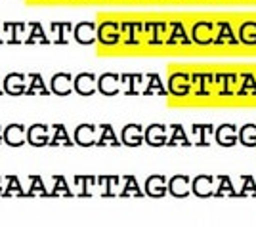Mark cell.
I'll use <instances>...</instances> for the list:
<instances>
[{
	"label": "cell",
	"instance_id": "6da1fadb",
	"mask_svg": "<svg viewBox=\"0 0 256 227\" xmlns=\"http://www.w3.org/2000/svg\"><path fill=\"white\" fill-rule=\"evenodd\" d=\"M120 42H122L120 23L106 19L98 25V44H102L104 48H115Z\"/></svg>",
	"mask_w": 256,
	"mask_h": 227
},
{
	"label": "cell",
	"instance_id": "7a4b0ae2",
	"mask_svg": "<svg viewBox=\"0 0 256 227\" xmlns=\"http://www.w3.org/2000/svg\"><path fill=\"white\" fill-rule=\"evenodd\" d=\"M120 31H122V42L124 46H140L144 44V36H146V23L140 21H122L120 23Z\"/></svg>",
	"mask_w": 256,
	"mask_h": 227
},
{
	"label": "cell",
	"instance_id": "3957f363",
	"mask_svg": "<svg viewBox=\"0 0 256 227\" xmlns=\"http://www.w3.org/2000/svg\"><path fill=\"white\" fill-rule=\"evenodd\" d=\"M75 76L71 75L69 71H58L52 75L50 80V90L56 96H69L75 92Z\"/></svg>",
	"mask_w": 256,
	"mask_h": 227
},
{
	"label": "cell",
	"instance_id": "277c9868",
	"mask_svg": "<svg viewBox=\"0 0 256 227\" xmlns=\"http://www.w3.org/2000/svg\"><path fill=\"white\" fill-rule=\"evenodd\" d=\"M192 75L190 73H184V71H176L172 73L168 78V92L176 97H186L192 92Z\"/></svg>",
	"mask_w": 256,
	"mask_h": 227
},
{
	"label": "cell",
	"instance_id": "5b68a950",
	"mask_svg": "<svg viewBox=\"0 0 256 227\" xmlns=\"http://www.w3.org/2000/svg\"><path fill=\"white\" fill-rule=\"evenodd\" d=\"M98 136H100V128L96 124H78L73 132V140H75V145H78V147L98 145Z\"/></svg>",
	"mask_w": 256,
	"mask_h": 227
},
{
	"label": "cell",
	"instance_id": "8992f818",
	"mask_svg": "<svg viewBox=\"0 0 256 227\" xmlns=\"http://www.w3.org/2000/svg\"><path fill=\"white\" fill-rule=\"evenodd\" d=\"M27 75L22 73V71H12L8 75L4 76V92L10 94V96H25L27 92Z\"/></svg>",
	"mask_w": 256,
	"mask_h": 227
},
{
	"label": "cell",
	"instance_id": "52a82bcc",
	"mask_svg": "<svg viewBox=\"0 0 256 227\" xmlns=\"http://www.w3.org/2000/svg\"><path fill=\"white\" fill-rule=\"evenodd\" d=\"M166 34H168V23H146V44L148 46H162V44H166Z\"/></svg>",
	"mask_w": 256,
	"mask_h": 227
},
{
	"label": "cell",
	"instance_id": "ba28073f",
	"mask_svg": "<svg viewBox=\"0 0 256 227\" xmlns=\"http://www.w3.org/2000/svg\"><path fill=\"white\" fill-rule=\"evenodd\" d=\"M73 86H75V92L78 96H94L98 90V75L90 73V71H82L80 75L75 76V84Z\"/></svg>",
	"mask_w": 256,
	"mask_h": 227
},
{
	"label": "cell",
	"instance_id": "9c48e42d",
	"mask_svg": "<svg viewBox=\"0 0 256 227\" xmlns=\"http://www.w3.org/2000/svg\"><path fill=\"white\" fill-rule=\"evenodd\" d=\"M214 29L216 25L210 21H197L192 27V42L199 46H208L214 42Z\"/></svg>",
	"mask_w": 256,
	"mask_h": 227
},
{
	"label": "cell",
	"instance_id": "30bf717a",
	"mask_svg": "<svg viewBox=\"0 0 256 227\" xmlns=\"http://www.w3.org/2000/svg\"><path fill=\"white\" fill-rule=\"evenodd\" d=\"M73 36L82 46H92L98 42V25L94 21H80L73 29Z\"/></svg>",
	"mask_w": 256,
	"mask_h": 227
},
{
	"label": "cell",
	"instance_id": "8fae6325",
	"mask_svg": "<svg viewBox=\"0 0 256 227\" xmlns=\"http://www.w3.org/2000/svg\"><path fill=\"white\" fill-rule=\"evenodd\" d=\"M50 138L52 132L48 124H32L27 128V143L31 147H46L50 145Z\"/></svg>",
	"mask_w": 256,
	"mask_h": 227
},
{
	"label": "cell",
	"instance_id": "7c38bea8",
	"mask_svg": "<svg viewBox=\"0 0 256 227\" xmlns=\"http://www.w3.org/2000/svg\"><path fill=\"white\" fill-rule=\"evenodd\" d=\"M120 75L118 73H104L98 76V92L104 96H117L120 92Z\"/></svg>",
	"mask_w": 256,
	"mask_h": 227
},
{
	"label": "cell",
	"instance_id": "4fadbf2b",
	"mask_svg": "<svg viewBox=\"0 0 256 227\" xmlns=\"http://www.w3.org/2000/svg\"><path fill=\"white\" fill-rule=\"evenodd\" d=\"M4 143L8 147H23L27 143V128L23 124H8L4 128Z\"/></svg>",
	"mask_w": 256,
	"mask_h": 227
},
{
	"label": "cell",
	"instance_id": "5bb4252c",
	"mask_svg": "<svg viewBox=\"0 0 256 227\" xmlns=\"http://www.w3.org/2000/svg\"><path fill=\"white\" fill-rule=\"evenodd\" d=\"M120 141L126 147H140L146 141V130L140 124H126L120 132Z\"/></svg>",
	"mask_w": 256,
	"mask_h": 227
},
{
	"label": "cell",
	"instance_id": "9a60e30c",
	"mask_svg": "<svg viewBox=\"0 0 256 227\" xmlns=\"http://www.w3.org/2000/svg\"><path fill=\"white\" fill-rule=\"evenodd\" d=\"M146 195L151 197V199H160L168 193V182L164 176H159V174H153L146 180Z\"/></svg>",
	"mask_w": 256,
	"mask_h": 227
},
{
	"label": "cell",
	"instance_id": "2e32d148",
	"mask_svg": "<svg viewBox=\"0 0 256 227\" xmlns=\"http://www.w3.org/2000/svg\"><path fill=\"white\" fill-rule=\"evenodd\" d=\"M146 143L151 147H162L168 143V132L164 124H151L146 128Z\"/></svg>",
	"mask_w": 256,
	"mask_h": 227
},
{
	"label": "cell",
	"instance_id": "e0dca14e",
	"mask_svg": "<svg viewBox=\"0 0 256 227\" xmlns=\"http://www.w3.org/2000/svg\"><path fill=\"white\" fill-rule=\"evenodd\" d=\"M29 23L22 21H6L4 23V34H6V42L8 44H22L25 42V31H27Z\"/></svg>",
	"mask_w": 256,
	"mask_h": 227
},
{
	"label": "cell",
	"instance_id": "ac0fdd59",
	"mask_svg": "<svg viewBox=\"0 0 256 227\" xmlns=\"http://www.w3.org/2000/svg\"><path fill=\"white\" fill-rule=\"evenodd\" d=\"M168 193L176 199H184L192 193V180L188 176H174L168 182Z\"/></svg>",
	"mask_w": 256,
	"mask_h": 227
},
{
	"label": "cell",
	"instance_id": "d6986e66",
	"mask_svg": "<svg viewBox=\"0 0 256 227\" xmlns=\"http://www.w3.org/2000/svg\"><path fill=\"white\" fill-rule=\"evenodd\" d=\"M27 78H29V82H27L25 96H48V94H52V90L46 86L40 73H29Z\"/></svg>",
	"mask_w": 256,
	"mask_h": 227
},
{
	"label": "cell",
	"instance_id": "ffe728a7",
	"mask_svg": "<svg viewBox=\"0 0 256 227\" xmlns=\"http://www.w3.org/2000/svg\"><path fill=\"white\" fill-rule=\"evenodd\" d=\"M166 44L168 46H176V44H182V46H188L192 44V40L188 38L186 34V29L180 21L168 23V34H166Z\"/></svg>",
	"mask_w": 256,
	"mask_h": 227
},
{
	"label": "cell",
	"instance_id": "44dd1931",
	"mask_svg": "<svg viewBox=\"0 0 256 227\" xmlns=\"http://www.w3.org/2000/svg\"><path fill=\"white\" fill-rule=\"evenodd\" d=\"M192 191L193 195H197L201 199L210 197L214 193V180L210 176H197L192 182Z\"/></svg>",
	"mask_w": 256,
	"mask_h": 227
},
{
	"label": "cell",
	"instance_id": "7402d4cb",
	"mask_svg": "<svg viewBox=\"0 0 256 227\" xmlns=\"http://www.w3.org/2000/svg\"><path fill=\"white\" fill-rule=\"evenodd\" d=\"M75 140L69 138L67 128L64 124H54L52 126V138H50V147H73Z\"/></svg>",
	"mask_w": 256,
	"mask_h": 227
},
{
	"label": "cell",
	"instance_id": "603a6c76",
	"mask_svg": "<svg viewBox=\"0 0 256 227\" xmlns=\"http://www.w3.org/2000/svg\"><path fill=\"white\" fill-rule=\"evenodd\" d=\"M75 27H73V23L69 21H54L50 23V32H52V42L54 44H67V36H69V32L73 31Z\"/></svg>",
	"mask_w": 256,
	"mask_h": 227
},
{
	"label": "cell",
	"instance_id": "cb8c5ba5",
	"mask_svg": "<svg viewBox=\"0 0 256 227\" xmlns=\"http://www.w3.org/2000/svg\"><path fill=\"white\" fill-rule=\"evenodd\" d=\"M100 136H98V147H118L122 141L115 136V130L111 124H100Z\"/></svg>",
	"mask_w": 256,
	"mask_h": 227
},
{
	"label": "cell",
	"instance_id": "d4e9b609",
	"mask_svg": "<svg viewBox=\"0 0 256 227\" xmlns=\"http://www.w3.org/2000/svg\"><path fill=\"white\" fill-rule=\"evenodd\" d=\"M216 140H218L220 145H224V147H232L239 140V132H237V128H235L234 124H224V126H220L218 132H216Z\"/></svg>",
	"mask_w": 256,
	"mask_h": 227
},
{
	"label": "cell",
	"instance_id": "484cf974",
	"mask_svg": "<svg viewBox=\"0 0 256 227\" xmlns=\"http://www.w3.org/2000/svg\"><path fill=\"white\" fill-rule=\"evenodd\" d=\"M239 42L246 46H254L256 44V21H245L239 27Z\"/></svg>",
	"mask_w": 256,
	"mask_h": 227
},
{
	"label": "cell",
	"instance_id": "4316f807",
	"mask_svg": "<svg viewBox=\"0 0 256 227\" xmlns=\"http://www.w3.org/2000/svg\"><path fill=\"white\" fill-rule=\"evenodd\" d=\"M120 82H122V86H128L126 94L134 96V94H138L136 86H142V82H144V75H140V73H124V75H120Z\"/></svg>",
	"mask_w": 256,
	"mask_h": 227
},
{
	"label": "cell",
	"instance_id": "83f0119b",
	"mask_svg": "<svg viewBox=\"0 0 256 227\" xmlns=\"http://www.w3.org/2000/svg\"><path fill=\"white\" fill-rule=\"evenodd\" d=\"M2 197H27L18 176H6V187H4Z\"/></svg>",
	"mask_w": 256,
	"mask_h": 227
},
{
	"label": "cell",
	"instance_id": "f1b7e54d",
	"mask_svg": "<svg viewBox=\"0 0 256 227\" xmlns=\"http://www.w3.org/2000/svg\"><path fill=\"white\" fill-rule=\"evenodd\" d=\"M29 29H31V32H29V36L25 38V44H50V40L46 38V34H44V29L42 25L38 21H32L29 23Z\"/></svg>",
	"mask_w": 256,
	"mask_h": 227
},
{
	"label": "cell",
	"instance_id": "f546056e",
	"mask_svg": "<svg viewBox=\"0 0 256 227\" xmlns=\"http://www.w3.org/2000/svg\"><path fill=\"white\" fill-rule=\"evenodd\" d=\"M192 84L195 88V94L197 96H206L208 94V88L210 86V75H206V73H193L192 75Z\"/></svg>",
	"mask_w": 256,
	"mask_h": 227
},
{
	"label": "cell",
	"instance_id": "4dcf8cb0",
	"mask_svg": "<svg viewBox=\"0 0 256 227\" xmlns=\"http://www.w3.org/2000/svg\"><path fill=\"white\" fill-rule=\"evenodd\" d=\"M75 184L78 185V193L80 197H90L92 195V187L98 185V178L94 176H75Z\"/></svg>",
	"mask_w": 256,
	"mask_h": 227
},
{
	"label": "cell",
	"instance_id": "1f68e13d",
	"mask_svg": "<svg viewBox=\"0 0 256 227\" xmlns=\"http://www.w3.org/2000/svg\"><path fill=\"white\" fill-rule=\"evenodd\" d=\"M98 185L102 187L104 197H113V195H117L118 178L117 176H102V178H98Z\"/></svg>",
	"mask_w": 256,
	"mask_h": 227
},
{
	"label": "cell",
	"instance_id": "d6a6232c",
	"mask_svg": "<svg viewBox=\"0 0 256 227\" xmlns=\"http://www.w3.org/2000/svg\"><path fill=\"white\" fill-rule=\"evenodd\" d=\"M214 42L218 44H234V32L230 23H218L216 25V34H214Z\"/></svg>",
	"mask_w": 256,
	"mask_h": 227
},
{
	"label": "cell",
	"instance_id": "836d02e7",
	"mask_svg": "<svg viewBox=\"0 0 256 227\" xmlns=\"http://www.w3.org/2000/svg\"><path fill=\"white\" fill-rule=\"evenodd\" d=\"M239 141L245 147H256V124H245L239 130Z\"/></svg>",
	"mask_w": 256,
	"mask_h": 227
},
{
	"label": "cell",
	"instance_id": "e575fe53",
	"mask_svg": "<svg viewBox=\"0 0 256 227\" xmlns=\"http://www.w3.org/2000/svg\"><path fill=\"white\" fill-rule=\"evenodd\" d=\"M146 78H148V88L144 90L146 96H151V94H160V96H164V94H166V90L162 88V82H160V78L157 73H150Z\"/></svg>",
	"mask_w": 256,
	"mask_h": 227
},
{
	"label": "cell",
	"instance_id": "d590c367",
	"mask_svg": "<svg viewBox=\"0 0 256 227\" xmlns=\"http://www.w3.org/2000/svg\"><path fill=\"white\" fill-rule=\"evenodd\" d=\"M52 197H60V195H64V197H73L75 193H71V187L67 185V180H65L64 176H54V187H52Z\"/></svg>",
	"mask_w": 256,
	"mask_h": 227
},
{
	"label": "cell",
	"instance_id": "8d00e7d4",
	"mask_svg": "<svg viewBox=\"0 0 256 227\" xmlns=\"http://www.w3.org/2000/svg\"><path fill=\"white\" fill-rule=\"evenodd\" d=\"M29 182H31V187L27 191V197H50V193H46L44 189V182L40 176H29Z\"/></svg>",
	"mask_w": 256,
	"mask_h": 227
},
{
	"label": "cell",
	"instance_id": "74e56055",
	"mask_svg": "<svg viewBox=\"0 0 256 227\" xmlns=\"http://www.w3.org/2000/svg\"><path fill=\"white\" fill-rule=\"evenodd\" d=\"M239 78L243 80V86L237 90L241 96H252V94H256V78L252 73H245V75H241Z\"/></svg>",
	"mask_w": 256,
	"mask_h": 227
},
{
	"label": "cell",
	"instance_id": "f35d334b",
	"mask_svg": "<svg viewBox=\"0 0 256 227\" xmlns=\"http://www.w3.org/2000/svg\"><path fill=\"white\" fill-rule=\"evenodd\" d=\"M120 197H142L144 193H140V187L136 184L134 176H124V187L120 189Z\"/></svg>",
	"mask_w": 256,
	"mask_h": 227
},
{
	"label": "cell",
	"instance_id": "ab89813d",
	"mask_svg": "<svg viewBox=\"0 0 256 227\" xmlns=\"http://www.w3.org/2000/svg\"><path fill=\"white\" fill-rule=\"evenodd\" d=\"M170 130H172L170 138H168V143H166V145H178V143H182V145H188V143H190V141H188V138H186V134H184V128H182L180 124H174Z\"/></svg>",
	"mask_w": 256,
	"mask_h": 227
},
{
	"label": "cell",
	"instance_id": "60d3db41",
	"mask_svg": "<svg viewBox=\"0 0 256 227\" xmlns=\"http://www.w3.org/2000/svg\"><path fill=\"white\" fill-rule=\"evenodd\" d=\"M246 191L256 193V185L250 182V178H248V176H245V189H243V195H246Z\"/></svg>",
	"mask_w": 256,
	"mask_h": 227
},
{
	"label": "cell",
	"instance_id": "b9f144b4",
	"mask_svg": "<svg viewBox=\"0 0 256 227\" xmlns=\"http://www.w3.org/2000/svg\"><path fill=\"white\" fill-rule=\"evenodd\" d=\"M4 195V182H2V178H0V197Z\"/></svg>",
	"mask_w": 256,
	"mask_h": 227
},
{
	"label": "cell",
	"instance_id": "7bdbcfd3",
	"mask_svg": "<svg viewBox=\"0 0 256 227\" xmlns=\"http://www.w3.org/2000/svg\"><path fill=\"white\" fill-rule=\"evenodd\" d=\"M2 141H4V128L0 126V143H2Z\"/></svg>",
	"mask_w": 256,
	"mask_h": 227
},
{
	"label": "cell",
	"instance_id": "ee69618b",
	"mask_svg": "<svg viewBox=\"0 0 256 227\" xmlns=\"http://www.w3.org/2000/svg\"><path fill=\"white\" fill-rule=\"evenodd\" d=\"M2 94H4V88H0V96H2Z\"/></svg>",
	"mask_w": 256,
	"mask_h": 227
},
{
	"label": "cell",
	"instance_id": "f6af8a7d",
	"mask_svg": "<svg viewBox=\"0 0 256 227\" xmlns=\"http://www.w3.org/2000/svg\"><path fill=\"white\" fill-rule=\"evenodd\" d=\"M2 42H4V40H0V44H2Z\"/></svg>",
	"mask_w": 256,
	"mask_h": 227
}]
</instances>
